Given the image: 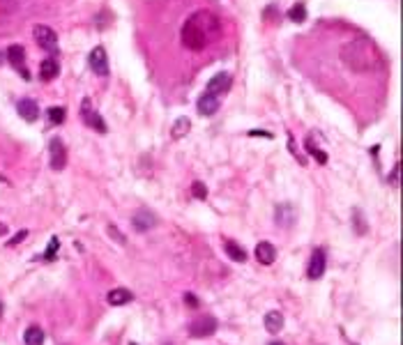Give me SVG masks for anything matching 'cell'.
I'll return each mask as SVG.
<instances>
[{
    "label": "cell",
    "mask_w": 403,
    "mask_h": 345,
    "mask_svg": "<svg viewBox=\"0 0 403 345\" xmlns=\"http://www.w3.org/2000/svg\"><path fill=\"white\" fill-rule=\"evenodd\" d=\"M221 32V21L208 9L194 12L182 25V44L189 51H203Z\"/></svg>",
    "instance_id": "cell-1"
},
{
    "label": "cell",
    "mask_w": 403,
    "mask_h": 345,
    "mask_svg": "<svg viewBox=\"0 0 403 345\" xmlns=\"http://www.w3.org/2000/svg\"><path fill=\"white\" fill-rule=\"evenodd\" d=\"M341 60L355 74H369L378 63V53L369 39H355L341 46Z\"/></svg>",
    "instance_id": "cell-2"
},
{
    "label": "cell",
    "mask_w": 403,
    "mask_h": 345,
    "mask_svg": "<svg viewBox=\"0 0 403 345\" xmlns=\"http://www.w3.org/2000/svg\"><path fill=\"white\" fill-rule=\"evenodd\" d=\"M49 163H51V168L56 170V173L67 166V147H65V143L60 140V138H51V143H49Z\"/></svg>",
    "instance_id": "cell-3"
},
{
    "label": "cell",
    "mask_w": 403,
    "mask_h": 345,
    "mask_svg": "<svg viewBox=\"0 0 403 345\" xmlns=\"http://www.w3.org/2000/svg\"><path fill=\"white\" fill-rule=\"evenodd\" d=\"M217 332V320L212 315H203V318H196L194 322L189 325V334L194 339H208Z\"/></svg>",
    "instance_id": "cell-4"
},
{
    "label": "cell",
    "mask_w": 403,
    "mask_h": 345,
    "mask_svg": "<svg viewBox=\"0 0 403 345\" xmlns=\"http://www.w3.org/2000/svg\"><path fill=\"white\" fill-rule=\"evenodd\" d=\"M32 35H35L37 44L42 46L44 51H51V53H56L58 51V35H56L53 28H49V25H35Z\"/></svg>",
    "instance_id": "cell-5"
},
{
    "label": "cell",
    "mask_w": 403,
    "mask_h": 345,
    "mask_svg": "<svg viewBox=\"0 0 403 345\" xmlns=\"http://www.w3.org/2000/svg\"><path fill=\"white\" fill-rule=\"evenodd\" d=\"M81 118H83V122H85L90 129H95V132H99V134H106V122L101 120V115L97 113V111H92V104H90V99H83V104H81Z\"/></svg>",
    "instance_id": "cell-6"
},
{
    "label": "cell",
    "mask_w": 403,
    "mask_h": 345,
    "mask_svg": "<svg viewBox=\"0 0 403 345\" xmlns=\"http://www.w3.org/2000/svg\"><path fill=\"white\" fill-rule=\"evenodd\" d=\"M90 69L97 76H108V56L104 51V46H95L92 49V53H90Z\"/></svg>",
    "instance_id": "cell-7"
},
{
    "label": "cell",
    "mask_w": 403,
    "mask_h": 345,
    "mask_svg": "<svg viewBox=\"0 0 403 345\" xmlns=\"http://www.w3.org/2000/svg\"><path fill=\"white\" fill-rule=\"evenodd\" d=\"M325 265H327V260H325V251H322V249H316L314 256H311V260H309L307 276L311 278V281H318V278L325 274Z\"/></svg>",
    "instance_id": "cell-8"
},
{
    "label": "cell",
    "mask_w": 403,
    "mask_h": 345,
    "mask_svg": "<svg viewBox=\"0 0 403 345\" xmlns=\"http://www.w3.org/2000/svg\"><path fill=\"white\" fill-rule=\"evenodd\" d=\"M231 83H233V76L226 74V71H221V74L212 76V78L208 81V90H205V92L219 97V94H224L226 90H231Z\"/></svg>",
    "instance_id": "cell-9"
},
{
    "label": "cell",
    "mask_w": 403,
    "mask_h": 345,
    "mask_svg": "<svg viewBox=\"0 0 403 345\" xmlns=\"http://www.w3.org/2000/svg\"><path fill=\"white\" fill-rule=\"evenodd\" d=\"M7 60H9V65H12L16 71H21V74H23V78H30L28 69L23 67V63H25V51H23V46H19V44H12V46H9V49H7Z\"/></svg>",
    "instance_id": "cell-10"
},
{
    "label": "cell",
    "mask_w": 403,
    "mask_h": 345,
    "mask_svg": "<svg viewBox=\"0 0 403 345\" xmlns=\"http://www.w3.org/2000/svg\"><path fill=\"white\" fill-rule=\"evenodd\" d=\"M132 226L139 232H145V230H150V228L157 226V216H155L150 209H139V212L132 216Z\"/></svg>",
    "instance_id": "cell-11"
},
{
    "label": "cell",
    "mask_w": 403,
    "mask_h": 345,
    "mask_svg": "<svg viewBox=\"0 0 403 345\" xmlns=\"http://www.w3.org/2000/svg\"><path fill=\"white\" fill-rule=\"evenodd\" d=\"M16 111H19V115L25 120V122H35V120L39 118V106L35 99H19V104H16Z\"/></svg>",
    "instance_id": "cell-12"
},
{
    "label": "cell",
    "mask_w": 403,
    "mask_h": 345,
    "mask_svg": "<svg viewBox=\"0 0 403 345\" xmlns=\"http://www.w3.org/2000/svg\"><path fill=\"white\" fill-rule=\"evenodd\" d=\"M256 260L260 265H272L277 260V246L272 242H258L256 244Z\"/></svg>",
    "instance_id": "cell-13"
},
{
    "label": "cell",
    "mask_w": 403,
    "mask_h": 345,
    "mask_svg": "<svg viewBox=\"0 0 403 345\" xmlns=\"http://www.w3.org/2000/svg\"><path fill=\"white\" fill-rule=\"evenodd\" d=\"M219 104L221 101L214 97V94H201V99H198V104H196V111L201 115H214L217 111H219Z\"/></svg>",
    "instance_id": "cell-14"
},
{
    "label": "cell",
    "mask_w": 403,
    "mask_h": 345,
    "mask_svg": "<svg viewBox=\"0 0 403 345\" xmlns=\"http://www.w3.org/2000/svg\"><path fill=\"white\" fill-rule=\"evenodd\" d=\"M58 74H60V65H58L56 58L42 60V65H39V78H42V81H53Z\"/></svg>",
    "instance_id": "cell-15"
},
{
    "label": "cell",
    "mask_w": 403,
    "mask_h": 345,
    "mask_svg": "<svg viewBox=\"0 0 403 345\" xmlns=\"http://www.w3.org/2000/svg\"><path fill=\"white\" fill-rule=\"evenodd\" d=\"M106 299H108V304H111V306H125V304L134 301V295L127 288H113L111 292H108Z\"/></svg>",
    "instance_id": "cell-16"
},
{
    "label": "cell",
    "mask_w": 403,
    "mask_h": 345,
    "mask_svg": "<svg viewBox=\"0 0 403 345\" xmlns=\"http://www.w3.org/2000/svg\"><path fill=\"white\" fill-rule=\"evenodd\" d=\"M224 251H226V256L231 258L233 263H244L246 260V251L238 244V242H233V239H226V242H224Z\"/></svg>",
    "instance_id": "cell-17"
},
{
    "label": "cell",
    "mask_w": 403,
    "mask_h": 345,
    "mask_svg": "<svg viewBox=\"0 0 403 345\" xmlns=\"http://www.w3.org/2000/svg\"><path fill=\"white\" fill-rule=\"evenodd\" d=\"M265 329L270 334H279L284 329V315L279 313V311H270V313L265 315Z\"/></svg>",
    "instance_id": "cell-18"
},
{
    "label": "cell",
    "mask_w": 403,
    "mask_h": 345,
    "mask_svg": "<svg viewBox=\"0 0 403 345\" xmlns=\"http://www.w3.org/2000/svg\"><path fill=\"white\" fill-rule=\"evenodd\" d=\"M23 341H25V345H44V332H42L39 327L32 325L25 329Z\"/></svg>",
    "instance_id": "cell-19"
},
{
    "label": "cell",
    "mask_w": 403,
    "mask_h": 345,
    "mask_svg": "<svg viewBox=\"0 0 403 345\" xmlns=\"http://www.w3.org/2000/svg\"><path fill=\"white\" fill-rule=\"evenodd\" d=\"M189 129H191L189 118H177L175 125H173V129H170V136H173V138H182V136H187V134H189Z\"/></svg>",
    "instance_id": "cell-20"
},
{
    "label": "cell",
    "mask_w": 403,
    "mask_h": 345,
    "mask_svg": "<svg viewBox=\"0 0 403 345\" xmlns=\"http://www.w3.org/2000/svg\"><path fill=\"white\" fill-rule=\"evenodd\" d=\"M288 19L293 21V23H304V21H307V7H304L302 2L293 5L288 9Z\"/></svg>",
    "instance_id": "cell-21"
},
{
    "label": "cell",
    "mask_w": 403,
    "mask_h": 345,
    "mask_svg": "<svg viewBox=\"0 0 403 345\" xmlns=\"http://www.w3.org/2000/svg\"><path fill=\"white\" fill-rule=\"evenodd\" d=\"M353 228L357 235H366V221H364V214H362V209L359 207H355L353 209Z\"/></svg>",
    "instance_id": "cell-22"
},
{
    "label": "cell",
    "mask_w": 403,
    "mask_h": 345,
    "mask_svg": "<svg viewBox=\"0 0 403 345\" xmlns=\"http://www.w3.org/2000/svg\"><path fill=\"white\" fill-rule=\"evenodd\" d=\"M46 115H49V122H51V125H63L67 111H65L63 106H51L49 111H46Z\"/></svg>",
    "instance_id": "cell-23"
},
{
    "label": "cell",
    "mask_w": 403,
    "mask_h": 345,
    "mask_svg": "<svg viewBox=\"0 0 403 345\" xmlns=\"http://www.w3.org/2000/svg\"><path fill=\"white\" fill-rule=\"evenodd\" d=\"M307 150H309V154H311L316 161L321 163V166H325V163H327V154H325L322 150H318V147H314V140H311V138L307 140Z\"/></svg>",
    "instance_id": "cell-24"
},
{
    "label": "cell",
    "mask_w": 403,
    "mask_h": 345,
    "mask_svg": "<svg viewBox=\"0 0 403 345\" xmlns=\"http://www.w3.org/2000/svg\"><path fill=\"white\" fill-rule=\"evenodd\" d=\"M191 194H194V198H198V201H205V198H208V187L196 180V182L191 184Z\"/></svg>",
    "instance_id": "cell-25"
},
{
    "label": "cell",
    "mask_w": 403,
    "mask_h": 345,
    "mask_svg": "<svg viewBox=\"0 0 403 345\" xmlns=\"http://www.w3.org/2000/svg\"><path fill=\"white\" fill-rule=\"evenodd\" d=\"M58 249H60V239L51 237L49 249H46V253H44V260H53V258H56V253H58Z\"/></svg>",
    "instance_id": "cell-26"
},
{
    "label": "cell",
    "mask_w": 403,
    "mask_h": 345,
    "mask_svg": "<svg viewBox=\"0 0 403 345\" xmlns=\"http://www.w3.org/2000/svg\"><path fill=\"white\" fill-rule=\"evenodd\" d=\"M108 235H111V237H113L115 242H118V244H125V242H127V239H125V235H122V232L118 230V226H113V223L108 226Z\"/></svg>",
    "instance_id": "cell-27"
},
{
    "label": "cell",
    "mask_w": 403,
    "mask_h": 345,
    "mask_svg": "<svg viewBox=\"0 0 403 345\" xmlns=\"http://www.w3.org/2000/svg\"><path fill=\"white\" fill-rule=\"evenodd\" d=\"M184 304H187V306H189V308H198V306H201V301H198V297H196V295H191V292H187V295H184Z\"/></svg>",
    "instance_id": "cell-28"
},
{
    "label": "cell",
    "mask_w": 403,
    "mask_h": 345,
    "mask_svg": "<svg viewBox=\"0 0 403 345\" xmlns=\"http://www.w3.org/2000/svg\"><path fill=\"white\" fill-rule=\"evenodd\" d=\"M25 237H28V230H21V232H16V235H14V237L9 239V242H7V246H16V244H19V242H23Z\"/></svg>",
    "instance_id": "cell-29"
},
{
    "label": "cell",
    "mask_w": 403,
    "mask_h": 345,
    "mask_svg": "<svg viewBox=\"0 0 403 345\" xmlns=\"http://www.w3.org/2000/svg\"><path fill=\"white\" fill-rule=\"evenodd\" d=\"M390 182H392V187H394V189H399V163H394V168H392Z\"/></svg>",
    "instance_id": "cell-30"
},
{
    "label": "cell",
    "mask_w": 403,
    "mask_h": 345,
    "mask_svg": "<svg viewBox=\"0 0 403 345\" xmlns=\"http://www.w3.org/2000/svg\"><path fill=\"white\" fill-rule=\"evenodd\" d=\"M249 136H256V138H274L270 132H258V129H253V132H249Z\"/></svg>",
    "instance_id": "cell-31"
},
{
    "label": "cell",
    "mask_w": 403,
    "mask_h": 345,
    "mask_svg": "<svg viewBox=\"0 0 403 345\" xmlns=\"http://www.w3.org/2000/svg\"><path fill=\"white\" fill-rule=\"evenodd\" d=\"M2 60H5V56H2V51H0V65H2Z\"/></svg>",
    "instance_id": "cell-32"
},
{
    "label": "cell",
    "mask_w": 403,
    "mask_h": 345,
    "mask_svg": "<svg viewBox=\"0 0 403 345\" xmlns=\"http://www.w3.org/2000/svg\"><path fill=\"white\" fill-rule=\"evenodd\" d=\"M270 345H284V343H281V341H274V343H270Z\"/></svg>",
    "instance_id": "cell-33"
},
{
    "label": "cell",
    "mask_w": 403,
    "mask_h": 345,
    "mask_svg": "<svg viewBox=\"0 0 403 345\" xmlns=\"http://www.w3.org/2000/svg\"><path fill=\"white\" fill-rule=\"evenodd\" d=\"M0 318H2V301H0Z\"/></svg>",
    "instance_id": "cell-34"
},
{
    "label": "cell",
    "mask_w": 403,
    "mask_h": 345,
    "mask_svg": "<svg viewBox=\"0 0 403 345\" xmlns=\"http://www.w3.org/2000/svg\"><path fill=\"white\" fill-rule=\"evenodd\" d=\"M7 230V228H2V226H0V235H2V232H5Z\"/></svg>",
    "instance_id": "cell-35"
}]
</instances>
